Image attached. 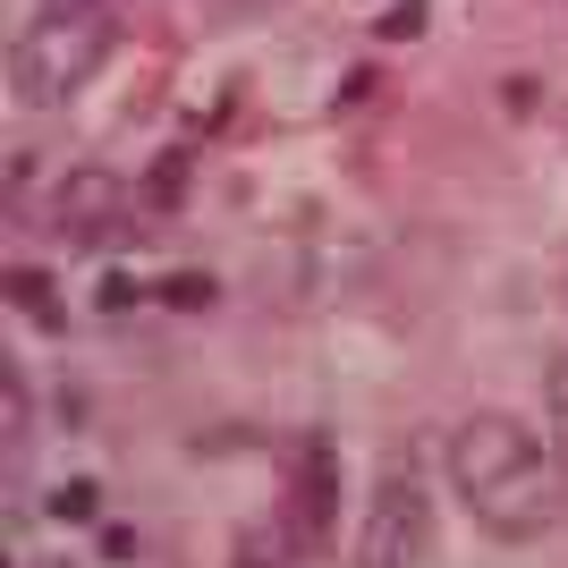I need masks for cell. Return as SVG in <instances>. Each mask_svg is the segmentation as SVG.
Masks as SVG:
<instances>
[{
	"mask_svg": "<svg viewBox=\"0 0 568 568\" xmlns=\"http://www.w3.org/2000/svg\"><path fill=\"white\" fill-rule=\"evenodd\" d=\"M544 399H551V425H560V450H568V356L544 374Z\"/></svg>",
	"mask_w": 568,
	"mask_h": 568,
	"instance_id": "obj_9",
	"label": "cell"
},
{
	"mask_svg": "<svg viewBox=\"0 0 568 568\" xmlns=\"http://www.w3.org/2000/svg\"><path fill=\"white\" fill-rule=\"evenodd\" d=\"M119 51V9L111 0H43L26 34L9 43V94L18 102H69L102 77Z\"/></svg>",
	"mask_w": 568,
	"mask_h": 568,
	"instance_id": "obj_2",
	"label": "cell"
},
{
	"mask_svg": "<svg viewBox=\"0 0 568 568\" xmlns=\"http://www.w3.org/2000/svg\"><path fill=\"white\" fill-rule=\"evenodd\" d=\"M0 399H9V442H26V382L9 374V390H0Z\"/></svg>",
	"mask_w": 568,
	"mask_h": 568,
	"instance_id": "obj_12",
	"label": "cell"
},
{
	"mask_svg": "<svg viewBox=\"0 0 568 568\" xmlns=\"http://www.w3.org/2000/svg\"><path fill=\"white\" fill-rule=\"evenodd\" d=\"M433 560V500L416 475H382L356 526V568H425Z\"/></svg>",
	"mask_w": 568,
	"mask_h": 568,
	"instance_id": "obj_3",
	"label": "cell"
},
{
	"mask_svg": "<svg viewBox=\"0 0 568 568\" xmlns=\"http://www.w3.org/2000/svg\"><path fill=\"white\" fill-rule=\"evenodd\" d=\"M9 297H18V314H34V323H43V332H60V297H51V281L43 272H9Z\"/></svg>",
	"mask_w": 568,
	"mask_h": 568,
	"instance_id": "obj_6",
	"label": "cell"
},
{
	"mask_svg": "<svg viewBox=\"0 0 568 568\" xmlns=\"http://www.w3.org/2000/svg\"><path fill=\"white\" fill-rule=\"evenodd\" d=\"M162 306H213V281H204V272H179V281H162Z\"/></svg>",
	"mask_w": 568,
	"mask_h": 568,
	"instance_id": "obj_8",
	"label": "cell"
},
{
	"mask_svg": "<svg viewBox=\"0 0 568 568\" xmlns=\"http://www.w3.org/2000/svg\"><path fill=\"white\" fill-rule=\"evenodd\" d=\"M128 179H111V170H69L60 179V195H51V221H60V237H77V246H111V237H128Z\"/></svg>",
	"mask_w": 568,
	"mask_h": 568,
	"instance_id": "obj_4",
	"label": "cell"
},
{
	"mask_svg": "<svg viewBox=\"0 0 568 568\" xmlns=\"http://www.w3.org/2000/svg\"><path fill=\"white\" fill-rule=\"evenodd\" d=\"M43 568H77V560H43Z\"/></svg>",
	"mask_w": 568,
	"mask_h": 568,
	"instance_id": "obj_13",
	"label": "cell"
},
{
	"mask_svg": "<svg viewBox=\"0 0 568 568\" xmlns=\"http://www.w3.org/2000/svg\"><path fill=\"white\" fill-rule=\"evenodd\" d=\"M332 509H339V458H332L323 433H306V450L288 458V526L314 544V535L332 526Z\"/></svg>",
	"mask_w": 568,
	"mask_h": 568,
	"instance_id": "obj_5",
	"label": "cell"
},
{
	"mask_svg": "<svg viewBox=\"0 0 568 568\" xmlns=\"http://www.w3.org/2000/svg\"><path fill=\"white\" fill-rule=\"evenodd\" d=\"M230 568H297V560H288L281 544H237V551H230Z\"/></svg>",
	"mask_w": 568,
	"mask_h": 568,
	"instance_id": "obj_11",
	"label": "cell"
},
{
	"mask_svg": "<svg viewBox=\"0 0 568 568\" xmlns=\"http://www.w3.org/2000/svg\"><path fill=\"white\" fill-rule=\"evenodd\" d=\"M144 195H153V204H179V195H187V153H162L153 179H144Z\"/></svg>",
	"mask_w": 568,
	"mask_h": 568,
	"instance_id": "obj_7",
	"label": "cell"
},
{
	"mask_svg": "<svg viewBox=\"0 0 568 568\" xmlns=\"http://www.w3.org/2000/svg\"><path fill=\"white\" fill-rule=\"evenodd\" d=\"M450 484L475 509V526L500 535V544H535L568 509L551 442L526 425V416H509V407H475L467 425L450 433Z\"/></svg>",
	"mask_w": 568,
	"mask_h": 568,
	"instance_id": "obj_1",
	"label": "cell"
},
{
	"mask_svg": "<svg viewBox=\"0 0 568 568\" xmlns=\"http://www.w3.org/2000/svg\"><path fill=\"white\" fill-rule=\"evenodd\" d=\"M51 509H60V518H94L102 493H94V484H60V493H51Z\"/></svg>",
	"mask_w": 568,
	"mask_h": 568,
	"instance_id": "obj_10",
	"label": "cell"
}]
</instances>
